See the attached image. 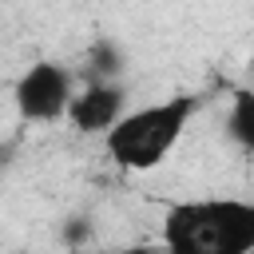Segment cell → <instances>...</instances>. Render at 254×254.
Wrapping results in <instances>:
<instances>
[{
	"label": "cell",
	"instance_id": "6da1fadb",
	"mask_svg": "<svg viewBox=\"0 0 254 254\" xmlns=\"http://www.w3.org/2000/svg\"><path fill=\"white\" fill-rule=\"evenodd\" d=\"M167 254H254V202L187 198L163 214Z\"/></svg>",
	"mask_w": 254,
	"mask_h": 254
},
{
	"label": "cell",
	"instance_id": "7a4b0ae2",
	"mask_svg": "<svg viewBox=\"0 0 254 254\" xmlns=\"http://www.w3.org/2000/svg\"><path fill=\"white\" fill-rule=\"evenodd\" d=\"M194 111H198L194 95H171V99L123 111L119 123L103 135V147H107L115 167H123V171H151L179 147V139L190 127Z\"/></svg>",
	"mask_w": 254,
	"mask_h": 254
},
{
	"label": "cell",
	"instance_id": "3957f363",
	"mask_svg": "<svg viewBox=\"0 0 254 254\" xmlns=\"http://www.w3.org/2000/svg\"><path fill=\"white\" fill-rule=\"evenodd\" d=\"M71 95H75V87H71V71H67L64 64H52V60L32 64V67L16 79V87H12L16 111H20V119H28V123H52V119H64Z\"/></svg>",
	"mask_w": 254,
	"mask_h": 254
},
{
	"label": "cell",
	"instance_id": "277c9868",
	"mask_svg": "<svg viewBox=\"0 0 254 254\" xmlns=\"http://www.w3.org/2000/svg\"><path fill=\"white\" fill-rule=\"evenodd\" d=\"M123 107H127V91L119 83H111V79H95V83H87L83 91L71 95V103H67L64 115L83 135H107L119 123Z\"/></svg>",
	"mask_w": 254,
	"mask_h": 254
},
{
	"label": "cell",
	"instance_id": "5b68a950",
	"mask_svg": "<svg viewBox=\"0 0 254 254\" xmlns=\"http://www.w3.org/2000/svg\"><path fill=\"white\" fill-rule=\"evenodd\" d=\"M230 135H234L242 147H250V143H254V103H250V91H238V99H234Z\"/></svg>",
	"mask_w": 254,
	"mask_h": 254
}]
</instances>
